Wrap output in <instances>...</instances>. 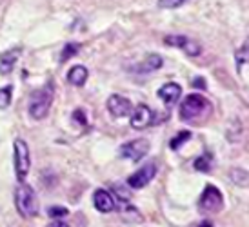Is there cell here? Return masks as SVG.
<instances>
[{
    "instance_id": "6da1fadb",
    "label": "cell",
    "mask_w": 249,
    "mask_h": 227,
    "mask_svg": "<svg viewBox=\"0 0 249 227\" xmlns=\"http://www.w3.org/2000/svg\"><path fill=\"white\" fill-rule=\"evenodd\" d=\"M15 206H17L18 214L24 216V218H33V216L38 214L36 194L33 191V187L26 184V182H20L15 189Z\"/></svg>"
},
{
    "instance_id": "7a4b0ae2",
    "label": "cell",
    "mask_w": 249,
    "mask_h": 227,
    "mask_svg": "<svg viewBox=\"0 0 249 227\" xmlns=\"http://www.w3.org/2000/svg\"><path fill=\"white\" fill-rule=\"evenodd\" d=\"M211 111V104L206 100V98L198 95V93H193V95H187L184 98V102L180 104V120L184 122H193L196 118H202L209 115Z\"/></svg>"
},
{
    "instance_id": "3957f363",
    "label": "cell",
    "mask_w": 249,
    "mask_h": 227,
    "mask_svg": "<svg viewBox=\"0 0 249 227\" xmlns=\"http://www.w3.org/2000/svg\"><path fill=\"white\" fill-rule=\"evenodd\" d=\"M53 95H55V91H53V84L51 82L46 84L40 89H36L31 95V98H29V115H31V118L42 120V118L48 117L49 107L53 104Z\"/></svg>"
},
{
    "instance_id": "277c9868",
    "label": "cell",
    "mask_w": 249,
    "mask_h": 227,
    "mask_svg": "<svg viewBox=\"0 0 249 227\" xmlns=\"http://www.w3.org/2000/svg\"><path fill=\"white\" fill-rule=\"evenodd\" d=\"M13 160H15V173H17V178H18V182H24L29 173V167H31V155H29L28 144H26L22 138H17V140H15Z\"/></svg>"
},
{
    "instance_id": "5b68a950",
    "label": "cell",
    "mask_w": 249,
    "mask_h": 227,
    "mask_svg": "<svg viewBox=\"0 0 249 227\" xmlns=\"http://www.w3.org/2000/svg\"><path fill=\"white\" fill-rule=\"evenodd\" d=\"M224 206V196H222L220 189H216L214 186H206V189L202 191V196L198 200V207L202 213H218Z\"/></svg>"
},
{
    "instance_id": "8992f818",
    "label": "cell",
    "mask_w": 249,
    "mask_h": 227,
    "mask_svg": "<svg viewBox=\"0 0 249 227\" xmlns=\"http://www.w3.org/2000/svg\"><path fill=\"white\" fill-rule=\"evenodd\" d=\"M147 153H149V142L145 138H137L131 142H125L120 147V157L131 160V162H140Z\"/></svg>"
},
{
    "instance_id": "52a82bcc",
    "label": "cell",
    "mask_w": 249,
    "mask_h": 227,
    "mask_svg": "<svg viewBox=\"0 0 249 227\" xmlns=\"http://www.w3.org/2000/svg\"><path fill=\"white\" fill-rule=\"evenodd\" d=\"M155 175H157V164L149 162L144 167H140L139 171L133 173L131 176L127 178V186L131 187V189H142V187H145L155 178Z\"/></svg>"
},
{
    "instance_id": "ba28073f",
    "label": "cell",
    "mask_w": 249,
    "mask_h": 227,
    "mask_svg": "<svg viewBox=\"0 0 249 227\" xmlns=\"http://www.w3.org/2000/svg\"><path fill=\"white\" fill-rule=\"evenodd\" d=\"M167 46H173V48H180L186 55L189 56H198L202 53V48L198 42L191 40V38H187L184 35H169L164 38Z\"/></svg>"
},
{
    "instance_id": "9c48e42d",
    "label": "cell",
    "mask_w": 249,
    "mask_h": 227,
    "mask_svg": "<svg viewBox=\"0 0 249 227\" xmlns=\"http://www.w3.org/2000/svg\"><path fill=\"white\" fill-rule=\"evenodd\" d=\"M106 105H107L109 115L115 118L129 117L133 113V104L125 97H122V95H111V97L107 98V104H106Z\"/></svg>"
},
{
    "instance_id": "30bf717a",
    "label": "cell",
    "mask_w": 249,
    "mask_h": 227,
    "mask_svg": "<svg viewBox=\"0 0 249 227\" xmlns=\"http://www.w3.org/2000/svg\"><path fill=\"white\" fill-rule=\"evenodd\" d=\"M93 204L100 213H111L117 209V200L113 198V194L106 189H97L93 194Z\"/></svg>"
},
{
    "instance_id": "8fae6325",
    "label": "cell",
    "mask_w": 249,
    "mask_h": 227,
    "mask_svg": "<svg viewBox=\"0 0 249 227\" xmlns=\"http://www.w3.org/2000/svg\"><path fill=\"white\" fill-rule=\"evenodd\" d=\"M153 122V111L145 105V104H140L137 105L131 113V127L135 129H144L147 125H151Z\"/></svg>"
},
{
    "instance_id": "7c38bea8",
    "label": "cell",
    "mask_w": 249,
    "mask_h": 227,
    "mask_svg": "<svg viewBox=\"0 0 249 227\" xmlns=\"http://www.w3.org/2000/svg\"><path fill=\"white\" fill-rule=\"evenodd\" d=\"M180 97H182V87L177 82H167L159 89V98L167 107L175 105L180 100Z\"/></svg>"
},
{
    "instance_id": "4fadbf2b",
    "label": "cell",
    "mask_w": 249,
    "mask_h": 227,
    "mask_svg": "<svg viewBox=\"0 0 249 227\" xmlns=\"http://www.w3.org/2000/svg\"><path fill=\"white\" fill-rule=\"evenodd\" d=\"M20 53H22L20 48H15L0 55V75H9L13 71V68L17 66L18 58H20Z\"/></svg>"
},
{
    "instance_id": "5bb4252c",
    "label": "cell",
    "mask_w": 249,
    "mask_h": 227,
    "mask_svg": "<svg viewBox=\"0 0 249 227\" xmlns=\"http://www.w3.org/2000/svg\"><path fill=\"white\" fill-rule=\"evenodd\" d=\"M162 64H164V60H162L160 55H149L144 62H140L139 66H135L133 71L139 73V75H147V73H153V71H157V69L162 68Z\"/></svg>"
},
{
    "instance_id": "9a60e30c",
    "label": "cell",
    "mask_w": 249,
    "mask_h": 227,
    "mask_svg": "<svg viewBox=\"0 0 249 227\" xmlns=\"http://www.w3.org/2000/svg\"><path fill=\"white\" fill-rule=\"evenodd\" d=\"M88 76H89V73H88V69L84 68V66H73L70 69V73H68V80H70V84L80 87V86L86 84Z\"/></svg>"
},
{
    "instance_id": "2e32d148",
    "label": "cell",
    "mask_w": 249,
    "mask_h": 227,
    "mask_svg": "<svg viewBox=\"0 0 249 227\" xmlns=\"http://www.w3.org/2000/svg\"><path fill=\"white\" fill-rule=\"evenodd\" d=\"M229 178L233 184L240 187H249V171L246 169H240V167H235V169H231L229 171Z\"/></svg>"
},
{
    "instance_id": "e0dca14e",
    "label": "cell",
    "mask_w": 249,
    "mask_h": 227,
    "mask_svg": "<svg viewBox=\"0 0 249 227\" xmlns=\"http://www.w3.org/2000/svg\"><path fill=\"white\" fill-rule=\"evenodd\" d=\"M235 60H236V66H238V68L244 66V64H249V36L244 40V44L235 53Z\"/></svg>"
},
{
    "instance_id": "ac0fdd59",
    "label": "cell",
    "mask_w": 249,
    "mask_h": 227,
    "mask_svg": "<svg viewBox=\"0 0 249 227\" xmlns=\"http://www.w3.org/2000/svg\"><path fill=\"white\" fill-rule=\"evenodd\" d=\"M211 165H213V157L206 153V155H202L198 158L195 160V169L196 171H202V173H208L211 169Z\"/></svg>"
},
{
    "instance_id": "d6986e66",
    "label": "cell",
    "mask_w": 249,
    "mask_h": 227,
    "mask_svg": "<svg viewBox=\"0 0 249 227\" xmlns=\"http://www.w3.org/2000/svg\"><path fill=\"white\" fill-rule=\"evenodd\" d=\"M189 138H191V131H178V133H177V137L171 138V142H169V147H171L173 151H178L180 145L186 144Z\"/></svg>"
},
{
    "instance_id": "ffe728a7",
    "label": "cell",
    "mask_w": 249,
    "mask_h": 227,
    "mask_svg": "<svg viewBox=\"0 0 249 227\" xmlns=\"http://www.w3.org/2000/svg\"><path fill=\"white\" fill-rule=\"evenodd\" d=\"M11 98H13V86L0 87V109H7L11 104Z\"/></svg>"
},
{
    "instance_id": "44dd1931",
    "label": "cell",
    "mask_w": 249,
    "mask_h": 227,
    "mask_svg": "<svg viewBox=\"0 0 249 227\" xmlns=\"http://www.w3.org/2000/svg\"><path fill=\"white\" fill-rule=\"evenodd\" d=\"M78 49H80V44H76V42L66 44V46H64L62 55H60V62H66V60H70L71 56H75L76 53H78Z\"/></svg>"
},
{
    "instance_id": "7402d4cb",
    "label": "cell",
    "mask_w": 249,
    "mask_h": 227,
    "mask_svg": "<svg viewBox=\"0 0 249 227\" xmlns=\"http://www.w3.org/2000/svg\"><path fill=\"white\" fill-rule=\"evenodd\" d=\"M187 0H159L157 4H159V7H162V9H175V7H180L184 6Z\"/></svg>"
},
{
    "instance_id": "603a6c76",
    "label": "cell",
    "mask_w": 249,
    "mask_h": 227,
    "mask_svg": "<svg viewBox=\"0 0 249 227\" xmlns=\"http://www.w3.org/2000/svg\"><path fill=\"white\" fill-rule=\"evenodd\" d=\"M49 216L53 218V220H60V218H64L66 214H68V209L66 207H58V206H53L49 207Z\"/></svg>"
},
{
    "instance_id": "cb8c5ba5",
    "label": "cell",
    "mask_w": 249,
    "mask_h": 227,
    "mask_svg": "<svg viewBox=\"0 0 249 227\" xmlns=\"http://www.w3.org/2000/svg\"><path fill=\"white\" fill-rule=\"evenodd\" d=\"M73 117H75L76 120H80V124H88V120L84 118V113H82V111H80V109L75 111V115H73Z\"/></svg>"
},
{
    "instance_id": "d4e9b609",
    "label": "cell",
    "mask_w": 249,
    "mask_h": 227,
    "mask_svg": "<svg viewBox=\"0 0 249 227\" xmlns=\"http://www.w3.org/2000/svg\"><path fill=\"white\" fill-rule=\"evenodd\" d=\"M49 227H70V226H68L64 220H53L51 224H49Z\"/></svg>"
},
{
    "instance_id": "484cf974",
    "label": "cell",
    "mask_w": 249,
    "mask_h": 227,
    "mask_svg": "<svg viewBox=\"0 0 249 227\" xmlns=\"http://www.w3.org/2000/svg\"><path fill=\"white\" fill-rule=\"evenodd\" d=\"M196 227H213V224H211V222H209V220H204V222H202V224H198V226H196Z\"/></svg>"
},
{
    "instance_id": "4316f807",
    "label": "cell",
    "mask_w": 249,
    "mask_h": 227,
    "mask_svg": "<svg viewBox=\"0 0 249 227\" xmlns=\"http://www.w3.org/2000/svg\"><path fill=\"white\" fill-rule=\"evenodd\" d=\"M195 86H202V87H206V82H204V78H196V80H195Z\"/></svg>"
}]
</instances>
